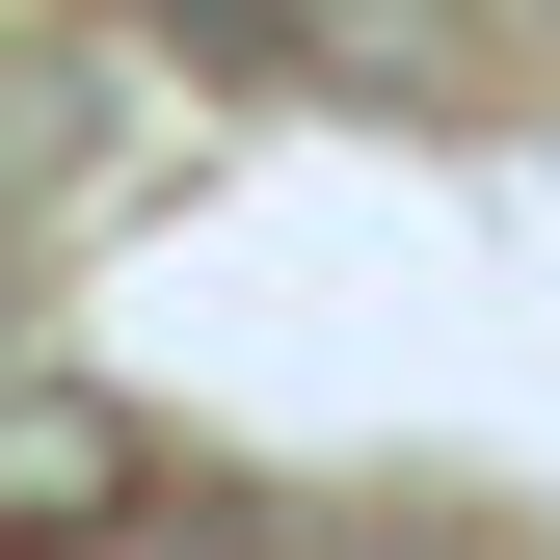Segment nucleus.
I'll return each instance as SVG.
<instances>
[{
  "mask_svg": "<svg viewBox=\"0 0 560 560\" xmlns=\"http://www.w3.org/2000/svg\"><path fill=\"white\" fill-rule=\"evenodd\" d=\"M187 508V454L133 428L107 374H0V560H107V534H161Z\"/></svg>",
  "mask_w": 560,
  "mask_h": 560,
  "instance_id": "1",
  "label": "nucleus"
},
{
  "mask_svg": "<svg viewBox=\"0 0 560 560\" xmlns=\"http://www.w3.org/2000/svg\"><path fill=\"white\" fill-rule=\"evenodd\" d=\"M107 187H133V81L107 54H0V294H27Z\"/></svg>",
  "mask_w": 560,
  "mask_h": 560,
  "instance_id": "2",
  "label": "nucleus"
}]
</instances>
